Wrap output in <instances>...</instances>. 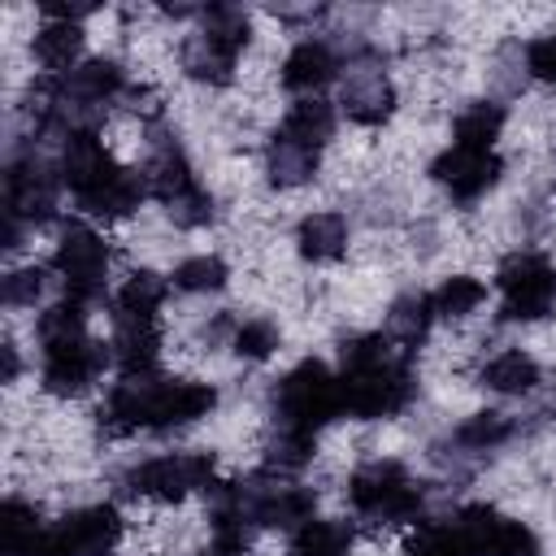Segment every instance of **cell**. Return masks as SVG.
Returning a JSON list of instances; mask_svg holds the SVG:
<instances>
[{
  "mask_svg": "<svg viewBox=\"0 0 556 556\" xmlns=\"http://www.w3.org/2000/svg\"><path fill=\"white\" fill-rule=\"evenodd\" d=\"M334 70H339L334 52L326 43H317V39H304L282 61V87H291V91H317V87H326L334 78Z\"/></svg>",
  "mask_w": 556,
  "mask_h": 556,
  "instance_id": "obj_15",
  "label": "cell"
},
{
  "mask_svg": "<svg viewBox=\"0 0 556 556\" xmlns=\"http://www.w3.org/2000/svg\"><path fill=\"white\" fill-rule=\"evenodd\" d=\"M213 556H217V552H213Z\"/></svg>",
  "mask_w": 556,
  "mask_h": 556,
  "instance_id": "obj_41",
  "label": "cell"
},
{
  "mask_svg": "<svg viewBox=\"0 0 556 556\" xmlns=\"http://www.w3.org/2000/svg\"><path fill=\"white\" fill-rule=\"evenodd\" d=\"M143 182H148V195H156L161 204H174V200H182L187 191L200 187L195 174H191V165H187V156H182L178 148H161V152L148 161Z\"/></svg>",
  "mask_w": 556,
  "mask_h": 556,
  "instance_id": "obj_18",
  "label": "cell"
},
{
  "mask_svg": "<svg viewBox=\"0 0 556 556\" xmlns=\"http://www.w3.org/2000/svg\"><path fill=\"white\" fill-rule=\"evenodd\" d=\"M430 174L456 195V200H478L482 191H491L495 187V178H500V156L495 152H473V148H447L434 165H430Z\"/></svg>",
  "mask_w": 556,
  "mask_h": 556,
  "instance_id": "obj_13",
  "label": "cell"
},
{
  "mask_svg": "<svg viewBox=\"0 0 556 556\" xmlns=\"http://www.w3.org/2000/svg\"><path fill=\"white\" fill-rule=\"evenodd\" d=\"M308 460H313V434L308 430H295V426H278V434L269 443V469L295 473Z\"/></svg>",
  "mask_w": 556,
  "mask_h": 556,
  "instance_id": "obj_34",
  "label": "cell"
},
{
  "mask_svg": "<svg viewBox=\"0 0 556 556\" xmlns=\"http://www.w3.org/2000/svg\"><path fill=\"white\" fill-rule=\"evenodd\" d=\"M165 295H169L165 278H156L148 269L143 274H130L122 282V291H117V321H152L156 308L165 304Z\"/></svg>",
  "mask_w": 556,
  "mask_h": 556,
  "instance_id": "obj_23",
  "label": "cell"
},
{
  "mask_svg": "<svg viewBox=\"0 0 556 556\" xmlns=\"http://www.w3.org/2000/svg\"><path fill=\"white\" fill-rule=\"evenodd\" d=\"M339 413H343V387L321 361H304L278 382V417H282V426L317 434Z\"/></svg>",
  "mask_w": 556,
  "mask_h": 556,
  "instance_id": "obj_3",
  "label": "cell"
},
{
  "mask_svg": "<svg viewBox=\"0 0 556 556\" xmlns=\"http://www.w3.org/2000/svg\"><path fill=\"white\" fill-rule=\"evenodd\" d=\"M295 243H300V252H304L308 261H317V265H321V261H339V256L348 252V217L334 213V208L308 213V217L300 222Z\"/></svg>",
  "mask_w": 556,
  "mask_h": 556,
  "instance_id": "obj_16",
  "label": "cell"
},
{
  "mask_svg": "<svg viewBox=\"0 0 556 556\" xmlns=\"http://www.w3.org/2000/svg\"><path fill=\"white\" fill-rule=\"evenodd\" d=\"M343 104H348V117H356L361 126H378V122L391 117L395 91H391V83L382 74H365V78H352L348 83Z\"/></svg>",
  "mask_w": 556,
  "mask_h": 556,
  "instance_id": "obj_22",
  "label": "cell"
},
{
  "mask_svg": "<svg viewBox=\"0 0 556 556\" xmlns=\"http://www.w3.org/2000/svg\"><path fill=\"white\" fill-rule=\"evenodd\" d=\"M317 174V152L313 148H300V143H291V139H274V148H269V178L278 182V187H300V182H308Z\"/></svg>",
  "mask_w": 556,
  "mask_h": 556,
  "instance_id": "obj_28",
  "label": "cell"
},
{
  "mask_svg": "<svg viewBox=\"0 0 556 556\" xmlns=\"http://www.w3.org/2000/svg\"><path fill=\"white\" fill-rule=\"evenodd\" d=\"M165 208H169V217H174L178 226H204V222L213 217V200H208L204 187L187 191L182 200H174V204H165Z\"/></svg>",
  "mask_w": 556,
  "mask_h": 556,
  "instance_id": "obj_38",
  "label": "cell"
},
{
  "mask_svg": "<svg viewBox=\"0 0 556 556\" xmlns=\"http://www.w3.org/2000/svg\"><path fill=\"white\" fill-rule=\"evenodd\" d=\"M100 365H104V348H96L91 339L52 343V348H43V387L52 395H78L91 387Z\"/></svg>",
  "mask_w": 556,
  "mask_h": 556,
  "instance_id": "obj_12",
  "label": "cell"
},
{
  "mask_svg": "<svg viewBox=\"0 0 556 556\" xmlns=\"http://www.w3.org/2000/svg\"><path fill=\"white\" fill-rule=\"evenodd\" d=\"M343 413L352 417H391L408 404L413 378L400 343L391 334H361L343 348Z\"/></svg>",
  "mask_w": 556,
  "mask_h": 556,
  "instance_id": "obj_1",
  "label": "cell"
},
{
  "mask_svg": "<svg viewBox=\"0 0 556 556\" xmlns=\"http://www.w3.org/2000/svg\"><path fill=\"white\" fill-rule=\"evenodd\" d=\"M217 404L208 382H152V378H122L109 391L104 421L122 434L130 430H178L200 421Z\"/></svg>",
  "mask_w": 556,
  "mask_h": 556,
  "instance_id": "obj_2",
  "label": "cell"
},
{
  "mask_svg": "<svg viewBox=\"0 0 556 556\" xmlns=\"http://www.w3.org/2000/svg\"><path fill=\"white\" fill-rule=\"evenodd\" d=\"M526 70L543 83H556V35H539L526 48Z\"/></svg>",
  "mask_w": 556,
  "mask_h": 556,
  "instance_id": "obj_39",
  "label": "cell"
},
{
  "mask_svg": "<svg viewBox=\"0 0 556 556\" xmlns=\"http://www.w3.org/2000/svg\"><path fill=\"white\" fill-rule=\"evenodd\" d=\"M500 126H504V109L500 104H469L456 117V148L491 152V143L500 139Z\"/></svg>",
  "mask_w": 556,
  "mask_h": 556,
  "instance_id": "obj_27",
  "label": "cell"
},
{
  "mask_svg": "<svg viewBox=\"0 0 556 556\" xmlns=\"http://www.w3.org/2000/svg\"><path fill=\"white\" fill-rule=\"evenodd\" d=\"M109 356L117 361V369L126 378H148L156 356H161V334L152 321H117V334H113V348Z\"/></svg>",
  "mask_w": 556,
  "mask_h": 556,
  "instance_id": "obj_14",
  "label": "cell"
},
{
  "mask_svg": "<svg viewBox=\"0 0 556 556\" xmlns=\"http://www.w3.org/2000/svg\"><path fill=\"white\" fill-rule=\"evenodd\" d=\"M13 378H17V348L4 343V382H13Z\"/></svg>",
  "mask_w": 556,
  "mask_h": 556,
  "instance_id": "obj_40",
  "label": "cell"
},
{
  "mask_svg": "<svg viewBox=\"0 0 556 556\" xmlns=\"http://www.w3.org/2000/svg\"><path fill=\"white\" fill-rule=\"evenodd\" d=\"M56 269L65 278L70 300L87 304L104 291V274H109V243L91 230V226H70L56 243Z\"/></svg>",
  "mask_w": 556,
  "mask_h": 556,
  "instance_id": "obj_8",
  "label": "cell"
},
{
  "mask_svg": "<svg viewBox=\"0 0 556 556\" xmlns=\"http://www.w3.org/2000/svg\"><path fill=\"white\" fill-rule=\"evenodd\" d=\"M213 486V456L208 452H174V456H152L130 469V491L148 500H182L187 491H208Z\"/></svg>",
  "mask_w": 556,
  "mask_h": 556,
  "instance_id": "obj_7",
  "label": "cell"
},
{
  "mask_svg": "<svg viewBox=\"0 0 556 556\" xmlns=\"http://www.w3.org/2000/svg\"><path fill=\"white\" fill-rule=\"evenodd\" d=\"M495 282L504 291V317L513 321H539L556 304V269L539 252H513Z\"/></svg>",
  "mask_w": 556,
  "mask_h": 556,
  "instance_id": "obj_6",
  "label": "cell"
},
{
  "mask_svg": "<svg viewBox=\"0 0 556 556\" xmlns=\"http://www.w3.org/2000/svg\"><path fill=\"white\" fill-rule=\"evenodd\" d=\"M456 526L465 530V539L473 543L478 556H539V539L526 521L513 517H495L486 504H469L460 508Z\"/></svg>",
  "mask_w": 556,
  "mask_h": 556,
  "instance_id": "obj_9",
  "label": "cell"
},
{
  "mask_svg": "<svg viewBox=\"0 0 556 556\" xmlns=\"http://www.w3.org/2000/svg\"><path fill=\"white\" fill-rule=\"evenodd\" d=\"M226 282V265L222 256H191L174 269V287L178 291H217Z\"/></svg>",
  "mask_w": 556,
  "mask_h": 556,
  "instance_id": "obj_35",
  "label": "cell"
},
{
  "mask_svg": "<svg viewBox=\"0 0 556 556\" xmlns=\"http://www.w3.org/2000/svg\"><path fill=\"white\" fill-rule=\"evenodd\" d=\"M408 552L413 556H478L473 543L465 539V530L456 521H430V526H421Z\"/></svg>",
  "mask_w": 556,
  "mask_h": 556,
  "instance_id": "obj_30",
  "label": "cell"
},
{
  "mask_svg": "<svg viewBox=\"0 0 556 556\" xmlns=\"http://www.w3.org/2000/svg\"><path fill=\"white\" fill-rule=\"evenodd\" d=\"M39 534H43L39 513L26 500H4V508H0V543H4V556H30V547L39 543Z\"/></svg>",
  "mask_w": 556,
  "mask_h": 556,
  "instance_id": "obj_25",
  "label": "cell"
},
{
  "mask_svg": "<svg viewBox=\"0 0 556 556\" xmlns=\"http://www.w3.org/2000/svg\"><path fill=\"white\" fill-rule=\"evenodd\" d=\"M274 348H278V326L265 317H252L235 330V352L243 361H265V356H274Z\"/></svg>",
  "mask_w": 556,
  "mask_h": 556,
  "instance_id": "obj_36",
  "label": "cell"
},
{
  "mask_svg": "<svg viewBox=\"0 0 556 556\" xmlns=\"http://www.w3.org/2000/svg\"><path fill=\"white\" fill-rule=\"evenodd\" d=\"M117 161L109 156V148L91 135V130H70L65 152H61V182L74 191V200L83 204L87 195H96L100 187H109L117 178Z\"/></svg>",
  "mask_w": 556,
  "mask_h": 556,
  "instance_id": "obj_10",
  "label": "cell"
},
{
  "mask_svg": "<svg viewBox=\"0 0 556 556\" xmlns=\"http://www.w3.org/2000/svg\"><path fill=\"white\" fill-rule=\"evenodd\" d=\"M235 52H226L222 43H213L208 35H195L191 43H187V52H182V65H187V74L191 78H200V83H213V87H222V83H230L235 78Z\"/></svg>",
  "mask_w": 556,
  "mask_h": 556,
  "instance_id": "obj_24",
  "label": "cell"
},
{
  "mask_svg": "<svg viewBox=\"0 0 556 556\" xmlns=\"http://www.w3.org/2000/svg\"><path fill=\"white\" fill-rule=\"evenodd\" d=\"M35 61L52 74L61 70H78V52H83V30L78 22H48L39 35H35Z\"/></svg>",
  "mask_w": 556,
  "mask_h": 556,
  "instance_id": "obj_19",
  "label": "cell"
},
{
  "mask_svg": "<svg viewBox=\"0 0 556 556\" xmlns=\"http://www.w3.org/2000/svg\"><path fill=\"white\" fill-rule=\"evenodd\" d=\"M39 291H43V269H39V265H30V269H13V274L4 278V304H9V308L35 304Z\"/></svg>",
  "mask_w": 556,
  "mask_h": 556,
  "instance_id": "obj_37",
  "label": "cell"
},
{
  "mask_svg": "<svg viewBox=\"0 0 556 556\" xmlns=\"http://www.w3.org/2000/svg\"><path fill=\"white\" fill-rule=\"evenodd\" d=\"M430 317H434V300H430V295H408V300H400V304L391 308L387 334H391L400 348H413V343L426 334Z\"/></svg>",
  "mask_w": 556,
  "mask_h": 556,
  "instance_id": "obj_29",
  "label": "cell"
},
{
  "mask_svg": "<svg viewBox=\"0 0 556 556\" xmlns=\"http://www.w3.org/2000/svg\"><path fill=\"white\" fill-rule=\"evenodd\" d=\"M513 434L508 417L504 413H473L456 426V443L469 447V452H486V447H500L504 439Z\"/></svg>",
  "mask_w": 556,
  "mask_h": 556,
  "instance_id": "obj_33",
  "label": "cell"
},
{
  "mask_svg": "<svg viewBox=\"0 0 556 556\" xmlns=\"http://www.w3.org/2000/svg\"><path fill=\"white\" fill-rule=\"evenodd\" d=\"M122 539V517L109 504H91L70 513L65 521L48 526L30 556H109L113 543Z\"/></svg>",
  "mask_w": 556,
  "mask_h": 556,
  "instance_id": "obj_5",
  "label": "cell"
},
{
  "mask_svg": "<svg viewBox=\"0 0 556 556\" xmlns=\"http://www.w3.org/2000/svg\"><path fill=\"white\" fill-rule=\"evenodd\" d=\"M348 500L369 513V517H382L391 526H404L421 513V486H413L408 469L400 460H369L352 473L348 482Z\"/></svg>",
  "mask_w": 556,
  "mask_h": 556,
  "instance_id": "obj_4",
  "label": "cell"
},
{
  "mask_svg": "<svg viewBox=\"0 0 556 556\" xmlns=\"http://www.w3.org/2000/svg\"><path fill=\"white\" fill-rule=\"evenodd\" d=\"M148 195V182H143V174H117L109 187H100L96 195H87L78 208H87L91 217H104V222H117V217H130L135 208H139V200Z\"/></svg>",
  "mask_w": 556,
  "mask_h": 556,
  "instance_id": "obj_20",
  "label": "cell"
},
{
  "mask_svg": "<svg viewBox=\"0 0 556 556\" xmlns=\"http://www.w3.org/2000/svg\"><path fill=\"white\" fill-rule=\"evenodd\" d=\"M352 547V530L343 521H304L291 539V556H348Z\"/></svg>",
  "mask_w": 556,
  "mask_h": 556,
  "instance_id": "obj_26",
  "label": "cell"
},
{
  "mask_svg": "<svg viewBox=\"0 0 556 556\" xmlns=\"http://www.w3.org/2000/svg\"><path fill=\"white\" fill-rule=\"evenodd\" d=\"M282 139H291V143H300V148H321L330 135H334V109L326 104V100H295L291 109H287V117H282V130H278Z\"/></svg>",
  "mask_w": 556,
  "mask_h": 556,
  "instance_id": "obj_17",
  "label": "cell"
},
{
  "mask_svg": "<svg viewBox=\"0 0 556 556\" xmlns=\"http://www.w3.org/2000/svg\"><path fill=\"white\" fill-rule=\"evenodd\" d=\"M430 300H434L439 317H465L486 300V287L478 278H469V274H452V278H443V287Z\"/></svg>",
  "mask_w": 556,
  "mask_h": 556,
  "instance_id": "obj_31",
  "label": "cell"
},
{
  "mask_svg": "<svg viewBox=\"0 0 556 556\" xmlns=\"http://www.w3.org/2000/svg\"><path fill=\"white\" fill-rule=\"evenodd\" d=\"M482 382H486L491 391H500V395H526V391H534V382H539V365H534L530 352L508 348V352H500V356L486 361Z\"/></svg>",
  "mask_w": 556,
  "mask_h": 556,
  "instance_id": "obj_21",
  "label": "cell"
},
{
  "mask_svg": "<svg viewBox=\"0 0 556 556\" xmlns=\"http://www.w3.org/2000/svg\"><path fill=\"white\" fill-rule=\"evenodd\" d=\"M56 208V178L35 156H22L4 174V213L17 222H48Z\"/></svg>",
  "mask_w": 556,
  "mask_h": 556,
  "instance_id": "obj_11",
  "label": "cell"
},
{
  "mask_svg": "<svg viewBox=\"0 0 556 556\" xmlns=\"http://www.w3.org/2000/svg\"><path fill=\"white\" fill-rule=\"evenodd\" d=\"M83 326H87V313H83V304L70 300V295H65L61 304H52V308L39 313V339H43V348L70 343V339H87Z\"/></svg>",
  "mask_w": 556,
  "mask_h": 556,
  "instance_id": "obj_32",
  "label": "cell"
}]
</instances>
